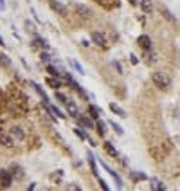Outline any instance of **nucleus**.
<instances>
[{"label": "nucleus", "instance_id": "1", "mask_svg": "<svg viewBox=\"0 0 180 191\" xmlns=\"http://www.w3.org/2000/svg\"><path fill=\"white\" fill-rule=\"evenodd\" d=\"M151 81L155 83V87H159V88H162V90H168L171 85V78L166 72H153L151 74Z\"/></svg>", "mask_w": 180, "mask_h": 191}, {"label": "nucleus", "instance_id": "2", "mask_svg": "<svg viewBox=\"0 0 180 191\" xmlns=\"http://www.w3.org/2000/svg\"><path fill=\"white\" fill-rule=\"evenodd\" d=\"M11 184H13V175H11V171L0 170V186H2L4 189H7V188H11Z\"/></svg>", "mask_w": 180, "mask_h": 191}, {"label": "nucleus", "instance_id": "3", "mask_svg": "<svg viewBox=\"0 0 180 191\" xmlns=\"http://www.w3.org/2000/svg\"><path fill=\"white\" fill-rule=\"evenodd\" d=\"M0 144L6 146V148L15 146V139L11 137V134L7 132V130H0Z\"/></svg>", "mask_w": 180, "mask_h": 191}, {"label": "nucleus", "instance_id": "4", "mask_svg": "<svg viewBox=\"0 0 180 191\" xmlns=\"http://www.w3.org/2000/svg\"><path fill=\"white\" fill-rule=\"evenodd\" d=\"M9 134H11V137L15 139V141H23V139H25V132H23V128L18 126V125L11 126Z\"/></svg>", "mask_w": 180, "mask_h": 191}, {"label": "nucleus", "instance_id": "5", "mask_svg": "<svg viewBox=\"0 0 180 191\" xmlns=\"http://www.w3.org/2000/svg\"><path fill=\"white\" fill-rule=\"evenodd\" d=\"M77 121H79V125H81V126L83 128H86V130H94L95 128V123H94V119H92V117L88 116H79L77 117Z\"/></svg>", "mask_w": 180, "mask_h": 191}, {"label": "nucleus", "instance_id": "6", "mask_svg": "<svg viewBox=\"0 0 180 191\" xmlns=\"http://www.w3.org/2000/svg\"><path fill=\"white\" fill-rule=\"evenodd\" d=\"M137 43L140 49H144V51H149L151 49V38H149L148 34H140L137 38Z\"/></svg>", "mask_w": 180, "mask_h": 191}, {"label": "nucleus", "instance_id": "7", "mask_svg": "<svg viewBox=\"0 0 180 191\" xmlns=\"http://www.w3.org/2000/svg\"><path fill=\"white\" fill-rule=\"evenodd\" d=\"M65 106H67V112H69L70 116L74 117V119H77V117H79V110H77V105H76L74 101L67 99V103H65Z\"/></svg>", "mask_w": 180, "mask_h": 191}, {"label": "nucleus", "instance_id": "8", "mask_svg": "<svg viewBox=\"0 0 180 191\" xmlns=\"http://www.w3.org/2000/svg\"><path fill=\"white\" fill-rule=\"evenodd\" d=\"M101 166H103V168H105V170L108 171V173H110V177H112V179H114V180H115L117 188H123V180H121V177H119V175H117L115 171L112 170V168H110V166H108V164H105V162H101Z\"/></svg>", "mask_w": 180, "mask_h": 191}, {"label": "nucleus", "instance_id": "9", "mask_svg": "<svg viewBox=\"0 0 180 191\" xmlns=\"http://www.w3.org/2000/svg\"><path fill=\"white\" fill-rule=\"evenodd\" d=\"M92 42L95 43V45H99V47H106V38L105 34H101V32H92Z\"/></svg>", "mask_w": 180, "mask_h": 191}, {"label": "nucleus", "instance_id": "10", "mask_svg": "<svg viewBox=\"0 0 180 191\" xmlns=\"http://www.w3.org/2000/svg\"><path fill=\"white\" fill-rule=\"evenodd\" d=\"M69 85L72 87V88H74L76 92H77V94H79V96H81V97H83L85 101H88V94H86V90H83V88H81V85H79L77 81H74V79H72V81H70Z\"/></svg>", "mask_w": 180, "mask_h": 191}, {"label": "nucleus", "instance_id": "11", "mask_svg": "<svg viewBox=\"0 0 180 191\" xmlns=\"http://www.w3.org/2000/svg\"><path fill=\"white\" fill-rule=\"evenodd\" d=\"M86 110H88V116L92 117V119H99V117L103 116V112H101V110H99V108H97V106L95 105H88L86 106Z\"/></svg>", "mask_w": 180, "mask_h": 191}, {"label": "nucleus", "instance_id": "12", "mask_svg": "<svg viewBox=\"0 0 180 191\" xmlns=\"http://www.w3.org/2000/svg\"><path fill=\"white\" fill-rule=\"evenodd\" d=\"M103 148H105V151L110 155V157H114V159H115V157H119V151L114 148V144H112L110 141H106L105 144H103Z\"/></svg>", "mask_w": 180, "mask_h": 191}, {"label": "nucleus", "instance_id": "13", "mask_svg": "<svg viewBox=\"0 0 180 191\" xmlns=\"http://www.w3.org/2000/svg\"><path fill=\"white\" fill-rule=\"evenodd\" d=\"M31 87L34 88V90H36V92H38V96L42 97V99H43V103L47 105V103H49V97H47V94L43 92V88H42V87L38 85V83H34V81H31Z\"/></svg>", "mask_w": 180, "mask_h": 191}, {"label": "nucleus", "instance_id": "14", "mask_svg": "<svg viewBox=\"0 0 180 191\" xmlns=\"http://www.w3.org/2000/svg\"><path fill=\"white\" fill-rule=\"evenodd\" d=\"M47 108H49V110H51V114H52L54 117H58V119H65V114L63 112H61V110H60V108H58V106H54V105H51V103H47Z\"/></svg>", "mask_w": 180, "mask_h": 191}, {"label": "nucleus", "instance_id": "15", "mask_svg": "<svg viewBox=\"0 0 180 191\" xmlns=\"http://www.w3.org/2000/svg\"><path fill=\"white\" fill-rule=\"evenodd\" d=\"M47 72L52 76V78H60V76H63V70H58L52 63H47Z\"/></svg>", "mask_w": 180, "mask_h": 191}, {"label": "nucleus", "instance_id": "16", "mask_svg": "<svg viewBox=\"0 0 180 191\" xmlns=\"http://www.w3.org/2000/svg\"><path fill=\"white\" fill-rule=\"evenodd\" d=\"M11 175H13V177L16 175V179H23V170H22L18 164H13V166H11Z\"/></svg>", "mask_w": 180, "mask_h": 191}, {"label": "nucleus", "instance_id": "17", "mask_svg": "<svg viewBox=\"0 0 180 191\" xmlns=\"http://www.w3.org/2000/svg\"><path fill=\"white\" fill-rule=\"evenodd\" d=\"M110 110H112L114 114H117L119 117H126V112H124L119 105H115V103H110Z\"/></svg>", "mask_w": 180, "mask_h": 191}, {"label": "nucleus", "instance_id": "18", "mask_svg": "<svg viewBox=\"0 0 180 191\" xmlns=\"http://www.w3.org/2000/svg\"><path fill=\"white\" fill-rule=\"evenodd\" d=\"M45 81H47V85L52 87V88H60V87H61V81H60V78H52V76H51V78H47Z\"/></svg>", "mask_w": 180, "mask_h": 191}, {"label": "nucleus", "instance_id": "19", "mask_svg": "<svg viewBox=\"0 0 180 191\" xmlns=\"http://www.w3.org/2000/svg\"><path fill=\"white\" fill-rule=\"evenodd\" d=\"M144 58H146L144 62H146L148 65L155 63V60H157V56H155V53H151V49H149V51H144Z\"/></svg>", "mask_w": 180, "mask_h": 191}, {"label": "nucleus", "instance_id": "20", "mask_svg": "<svg viewBox=\"0 0 180 191\" xmlns=\"http://www.w3.org/2000/svg\"><path fill=\"white\" fill-rule=\"evenodd\" d=\"M94 130L99 134V135H101V137H103V135L106 134V125L103 123V121H97V123H95V128H94Z\"/></svg>", "mask_w": 180, "mask_h": 191}, {"label": "nucleus", "instance_id": "21", "mask_svg": "<svg viewBox=\"0 0 180 191\" xmlns=\"http://www.w3.org/2000/svg\"><path fill=\"white\" fill-rule=\"evenodd\" d=\"M76 9H77V13H81V16H85V18H90V15H92V11L88 9V7H85V6H76Z\"/></svg>", "mask_w": 180, "mask_h": 191}, {"label": "nucleus", "instance_id": "22", "mask_svg": "<svg viewBox=\"0 0 180 191\" xmlns=\"http://www.w3.org/2000/svg\"><path fill=\"white\" fill-rule=\"evenodd\" d=\"M51 7H52L54 11H60V13H67V9H65L63 4H60V2H56V0H51Z\"/></svg>", "mask_w": 180, "mask_h": 191}, {"label": "nucleus", "instance_id": "23", "mask_svg": "<svg viewBox=\"0 0 180 191\" xmlns=\"http://www.w3.org/2000/svg\"><path fill=\"white\" fill-rule=\"evenodd\" d=\"M140 7H142L144 13H151V11H153V4H151V0H142V2H140Z\"/></svg>", "mask_w": 180, "mask_h": 191}, {"label": "nucleus", "instance_id": "24", "mask_svg": "<svg viewBox=\"0 0 180 191\" xmlns=\"http://www.w3.org/2000/svg\"><path fill=\"white\" fill-rule=\"evenodd\" d=\"M74 134H76V135H77L79 139H81V141H90V137H88L85 132H83V128H79V126L74 128ZM90 142H92V141H90Z\"/></svg>", "mask_w": 180, "mask_h": 191}, {"label": "nucleus", "instance_id": "25", "mask_svg": "<svg viewBox=\"0 0 180 191\" xmlns=\"http://www.w3.org/2000/svg\"><path fill=\"white\" fill-rule=\"evenodd\" d=\"M88 164H90L92 173H94L95 177H99V173H97V166H95V160H94V155H92V153H88Z\"/></svg>", "mask_w": 180, "mask_h": 191}, {"label": "nucleus", "instance_id": "26", "mask_svg": "<svg viewBox=\"0 0 180 191\" xmlns=\"http://www.w3.org/2000/svg\"><path fill=\"white\" fill-rule=\"evenodd\" d=\"M0 65H2V67H6V69H9V67H11V60L7 58V54L0 53Z\"/></svg>", "mask_w": 180, "mask_h": 191}, {"label": "nucleus", "instance_id": "27", "mask_svg": "<svg viewBox=\"0 0 180 191\" xmlns=\"http://www.w3.org/2000/svg\"><path fill=\"white\" fill-rule=\"evenodd\" d=\"M130 177H132V180H133V182L146 180V175H144V173H139V171H132V173H130Z\"/></svg>", "mask_w": 180, "mask_h": 191}, {"label": "nucleus", "instance_id": "28", "mask_svg": "<svg viewBox=\"0 0 180 191\" xmlns=\"http://www.w3.org/2000/svg\"><path fill=\"white\" fill-rule=\"evenodd\" d=\"M108 125H110V126H112V130H114V132H115L117 135H123V134H124V130H123V128L119 126V125H117L115 121H110V123H108Z\"/></svg>", "mask_w": 180, "mask_h": 191}, {"label": "nucleus", "instance_id": "29", "mask_svg": "<svg viewBox=\"0 0 180 191\" xmlns=\"http://www.w3.org/2000/svg\"><path fill=\"white\" fill-rule=\"evenodd\" d=\"M67 99H69V97H67V96H65L63 92H60V90L56 92V101H60L61 105H65V103H67Z\"/></svg>", "mask_w": 180, "mask_h": 191}, {"label": "nucleus", "instance_id": "30", "mask_svg": "<svg viewBox=\"0 0 180 191\" xmlns=\"http://www.w3.org/2000/svg\"><path fill=\"white\" fill-rule=\"evenodd\" d=\"M160 11H162V15H164V16H166V18H168V20H170V22H175V16H173V15H171V13H170V11H168V9H166L164 6L160 7Z\"/></svg>", "mask_w": 180, "mask_h": 191}, {"label": "nucleus", "instance_id": "31", "mask_svg": "<svg viewBox=\"0 0 180 191\" xmlns=\"http://www.w3.org/2000/svg\"><path fill=\"white\" fill-rule=\"evenodd\" d=\"M151 182H153V189L155 191H164V186H162L157 179H151Z\"/></svg>", "mask_w": 180, "mask_h": 191}, {"label": "nucleus", "instance_id": "32", "mask_svg": "<svg viewBox=\"0 0 180 191\" xmlns=\"http://www.w3.org/2000/svg\"><path fill=\"white\" fill-rule=\"evenodd\" d=\"M70 65L74 67V69H76V70H77V72H79V74H85V72H83V67H81V65L77 63L76 60H70Z\"/></svg>", "mask_w": 180, "mask_h": 191}, {"label": "nucleus", "instance_id": "33", "mask_svg": "<svg viewBox=\"0 0 180 191\" xmlns=\"http://www.w3.org/2000/svg\"><path fill=\"white\" fill-rule=\"evenodd\" d=\"M40 58H42V62H45V63H49V62H51V54L47 53V51H42Z\"/></svg>", "mask_w": 180, "mask_h": 191}, {"label": "nucleus", "instance_id": "34", "mask_svg": "<svg viewBox=\"0 0 180 191\" xmlns=\"http://www.w3.org/2000/svg\"><path fill=\"white\" fill-rule=\"evenodd\" d=\"M97 179H99V177H97ZM99 186H101V189H103V191H110L108 184H106V182L103 180V179H99Z\"/></svg>", "mask_w": 180, "mask_h": 191}, {"label": "nucleus", "instance_id": "35", "mask_svg": "<svg viewBox=\"0 0 180 191\" xmlns=\"http://www.w3.org/2000/svg\"><path fill=\"white\" fill-rule=\"evenodd\" d=\"M114 67L117 69V72H119V74L123 72V67H121V63H119V62H114Z\"/></svg>", "mask_w": 180, "mask_h": 191}, {"label": "nucleus", "instance_id": "36", "mask_svg": "<svg viewBox=\"0 0 180 191\" xmlns=\"http://www.w3.org/2000/svg\"><path fill=\"white\" fill-rule=\"evenodd\" d=\"M25 27H27V31H34V25H32V23H31L29 20L25 22Z\"/></svg>", "mask_w": 180, "mask_h": 191}, {"label": "nucleus", "instance_id": "37", "mask_svg": "<svg viewBox=\"0 0 180 191\" xmlns=\"http://www.w3.org/2000/svg\"><path fill=\"white\" fill-rule=\"evenodd\" d=\"M0 11H6V0H0Z\"/></svg>", "mask_w": 180, "mask_h": 191}, {"label": "nucleus", "instance_id": "38", "mask_svg": "<svg viewBox=\"0 0 180 191\" xmlns=\"http://www.w3.org/2000/svg\"><path fill=\"white\" fill-rule=\"evenodd\" d=\"M130 58H132V63H133V65H137V63H139L137 56H130Z\"/></svg>", "mask_w": 180, "mask_h": 191}, {"label": "nucleus", "instance_id": "39", "mask_svg": "<svg viewBox=\"0 0 180 191\" xmlns=\"http://www.w3.org/2000/svg\"><path fill=\"white\" fill-rule=\"evenodd\" d=\"M128 2H130L132 6H137V0H128Z\"/></svg>", "mask_w": 180, "mask_h": 191}, {"label": "nucleus", "instance_id": "40", "mask_svg": "<svg viewBox=\"0 0 180 191\" xmlns=\"http://www.w3.org/2000/svg\"><path fill=\"white\" fill-rule=\"evenodd\" d=\"M34 188H36V184H31V188H29V191H34Z\"/></svg>", "mask_w": 180, "mask_h": 191}, {"label": "nucleus", "instance_id": "41", "mask_svg": "<svg viewBox=\"0 0 180 191\" xmlns=\"http://www.w3.org/2000/svg\"><path fill=\"white\" fill-rule=\"evenodd\" d=\"M0 45H6V43H4V38H2V36H0Z\"/></svg>", "mask_w": 180, "mask_h": 191}, {"label": "nucleus", "instance_id": "42", "mask_svg": "<svg viewBox=\"0 0 180 191\" xmlns=\"http://www.w3.org/2000/svg\"><path fill=\"white\" fill-rule=\"evenodd\" d=\"M63 2H65V0H63Z\"/></svg>", "mask_w": 180, "mask_h": 191}]
</instances>
